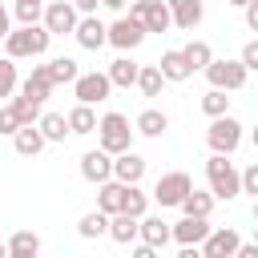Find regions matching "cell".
I'll return each mask as SVG.
<instances>
[{
    "label": "cell",
    "instance_id": "cell-5",
    "mask_svg": "<svg viewBox=\"0 0 258 258\" xmlns=\"http://www.w3.org/2000/svg\"><path fill=\"white\" fill-rule=\"evenodd\" d=\"M194 189V177L185 173V169H169V173H161L157 177V185H153V202L161 206V210H169V206H181V198Z\"/></svg>",
    "mask_w": 258,
    "mask_h": 258
},
{
    "label": "cell",
    "instance_id": "cell-6",
    "mask_svg": "<svg viewBox=\"0 0 258 258\" xmlns=\"http://www.w3.org/2000/svg\"><path fill=\"white\" fill-rule=\"evenodd\" d=\"M202 73H206L210 89H222V93H238V89L246 85V77H250V73H246L238 60H230V56H226V60H218V56H214Z\"/></svg>",
    "mask_w": 258,
    "mask_h": 258
},
{
    "label": "cell",
    "instance_id": "cell-24",
    "mask_svg": "<svg viewBox=\"0 0 258 258\" xmlns=\"http://www.w3.org/2000/svg\"><path fill=\"white\" fill-rule=\"evenodd\" d=\"M177 210H181V218H210L214 214V198H210V189H189Z\"/></svg>",
    "mask_w": 258,
    "mask_h": 258
},
{
    "label": "cell",
    "instance_id": "cell-19",
    "mask_svg": "<svg viewBox=\"0 0 258 258\" xmlns=\"http://www.w3.org/2000/svg\"><path fill=\"white\" fill-rule=\"evenodd\" d=\"M64 125H69L73 137H89V133H97V113H93V105H73V109L64 113Z\"/></svg>",
    "mask_w": 258,
    "mask_h": 258
},
{
    "label": "cell",
    "instance_id": "cell-16",
    "mask_svg": "<svg viewBox=\"0 0 258 258\" xmlns=\"http://www.w3.org/2000/svg\"><path fill=\"white\" fill-rule=\"evenodd\" d=\"M20 97H28V101H36V105H44L48 97H52V81H48V64H32V73L20 81Z\"/></svg>",
    "mask_w": 258,
    "mask_h": 258
},
{
    "label": "cell",
    "instance_id": "cell-29",
    "mask_svg": "<svg viewBox=\"0 0 258 258\" xmlns=\"http://www.w3.org/2000/svg\"><path fill=\"white\" fill-rule=\"evenodd\" d=\"M77 77H81V69H77L73 56H56V60H48V81H52V89H56V85H73Z\"/></svg>",
    "mask_w": 258,
    "mask_h": 258
},
{
    "label": "cell",
    "instance_id": "cell-41",
    "mask_svg": "<svg viewBox=\"0 0 258 258\" xmlns=\"http://www.w3.org/2000/svg\"><path fill=\"white\" fill-rule=\"evenodd\" d=\"M69 4L77 16H97V8H101V0H69Z\"/></svg>",
    "mask_w": 258,
    "mask_h": 258
},
{
    "label": "cell",
    "instance_id": "cell-21",
    "mask_svg": "<svg viewBox=\"0 0 258 258\" xmlns=\"http://www.w3.org/2000/svg\"><path fill=\"white\" fill-rule=\"evenodd\" d=\"M44 145H48V141L40 137V129H36V125H20V129L12 133V149H16L20 157H36Z\"/></svg>",
    "mask_w": 258,
    "mask_h": 258
},
{
    "label": "cell",
    "instance_id": "cell-32",
    "mask_svg": "<svg viewBox=\"0 0 258 258\" xmlns=\"http://www.w3.org/2000/svg\"><path fill=\"white\" fill-rule=\"evenodd\" d=\"M36 129H40V137H44V141H64V137H69V125H64V113H40V121H36Z\"/></svg>",
    "mask_w": 258,
    "mask_h": 258
},
{
    "label": "cell",
    "instance_id": "cell-37",
    "mask_svg": "<svg viewBox=\"0 0 258 258\" xmlns=\"http://www.w3.org/2000/svg\"><path fill=\"white\" fill-rule=\"evenodd\" d=\"M20 89V77H16V60L0 56V97H12Z\"/></svg>",
    "mask_w": 258,
    "mask_h": 258
},
{
    "label": "cell",
    "instance_id": "cell-17",
    "mask_svg": "<svg viewBox=\"0 0 258 258\" xmlns=\"http://www.w3.org/2000/svg\"><path fill=\"white\" fill-rule=\"evenodd\" d=\"M137 242H145V246H153V250H165V242H169V222L157 218V214L137 218Z\"/></svg>",
    "mask_w": 258,
    "mask_h": 258
},
{
    "label": "cell",
    "instance_id": "cell-35",
    "mask_svg": "<svg viewBox=\"0 0 258 258\" xmlns=\"http://www.w3.org/2000/svg\"><path fill=\"white\" fill-rule=\"evenodd\" d=\"M40 12H44V0H12V16L20 20V28L40 24Z\"/></svg>",
    "mask_w": 258,
    "mask_h": 258
},
{
    "label": "cell",
    "instance_id": "cell-27",
    "mask_svg": "<svg viewBox=\"0 0 258 258\" xmlns=\"http://www.w3.org/2000/svg\"><path fill=\"white\" fill-rule=\"evenodd\" d=\"M177 52H181V60L189 64V73H202V69L214 60V48H210L206 40H189V44H185V48H177Z\"/></svg>",
    "mask_w": 258,
    "mask_h": 258
},
{
    "label": "cell",
    "instance_id": "cell-26",
    "mask_svg": "<svg viewBox=\"0 0 258 258\" xmlns=\"http://www.w3.org/2000/svg\"><path fill=\"white\" fill-rule=\"evenodd\" d=\"M137 69H141L137 60H129V56H117V60L105 69V77H109V85H113V89H129V85L137 81Z\"/></svg>",
    "mask_w": 258,
    "mask_h": 258
},
{
    "label": "cell",
    "instance_id": "cell-2",
    "mask_svg": "<svg viewBox=\"0 0 258 258\" xmlns=\"http://www.w3.org/2000/svg\"><path fill=\"white\" fill-rule=\"evenodd\" d=\"M52 44V36L44 32V24H28V28H12L4 36V56L8 60H24V56H44Z\"/></svg>",
    "mask_w": 258,
    "mask_h": 258
},
{
    "label": "cell",
    "instance_id": "cell-46",
    "mask_svg": "<svg viewBox=\"0 0 258 258\" xmlns=\"http://www.w3.org/2000/svg\"><path fill=\"white\" fill-rule=\"evenodd\" d=\"M125 4H129V0H101V8H109V12H117V16H125Z\"/></svg>",
    "mask_w": 258,
    "mask_h": 258
},
{
    "label": "cell",
    "instance_id": "cell-14",
    "mask_svg": "<svg viewBox=\"0 0 258 258\" xmlns=\"http://www.w3.org/2000/svg\"><path fill=\"white\" fill-rule=\"evenodd\" d=\"M81 177L93 181V185L109 181V177H113V157H109L105 149H85V153H81Z\"/></svg>",
    "mask_w": 258,
    "mask_h": 258
},
{
    "label": "cell",
    "instance_id": "cell-33",
    "mask_svg": "<svg viewBox=\"0 0 258 258\" xmlns=\"http://www.w3.org/2000/svg\"><path fill=\"white\" fill-rule=\"evenodd\" d=\"M4 246H8V254H40V234L36 230H16Z\"/></svg>",
    "mask_w": 258,
    "mask_h": 258
},
{
    "label": "cell",
    "instance_id": "cell-11",
    "mask_svg": "<svg viewBox=\"0 0 258 258\" xmlns=\"http://www.w3.org/2000/svg\"><path fill=\"white\" fill-rule=\"evenodd\" d=\"M238 246H242V234H238L234 226H218V230L206 234V242L198 246V254H202V258H234Z\"/></svg>",
    "mask_w": 258,
    "mask_h": 258
},
{
    "label": "cell",
    "instance_id": "cell-12",
    "mask_svg": "<svg viewBox=\"0 0 258 258\" xmlns=\"http://www.w3.org/2000/svg\"><path fill=\"white\" fill-rule=\"evenodd\" d=\"M210 218H181V222H169V238L177 246H202L206 234H210Z\"/></svg>",
    "mask_w": 258,
    "mask_h": 258
},
{
    "label": "cell",
    "instance_id": "cell-39",
    "mask_svg": "<svg viewBox=\"0 0 258 258\" xmlns=\"http://www.w3.org/2000/svg\"><path fill=\"white\" fill-rule=\"evenodd\" d=\"M238 64H242L246 73H254V69H258V40H246V44H242V56H238Z\"/></svg>",
    "mask_w": 258,
    "mask_h": 258
},
{
    "label": "cell",
    "instance_id": "cell-47",
    "mask_svg": "<svg viewBox=\"0 0 258 258\" xmlns=\"http://www.w3.org/2000/svg\"><path fill=\"white\" fill-rule=\"evenodd\" d=\"M177 258H202V254H198V246H181V250H177Z\"/></svg>",
    "mask_w": 258,
    "mask_h": 258
},
{
    "label": "cell",
    "instance_id": "cell-25",
    "mask_svg": "<svg viewBox=\"0 0 258 258\" xmlns=\"http://www.w3.org/2000/svg\"><path fill=\"white\" fill-rule=\"evenodd\" d=\"M105 238H113L117 246H133V242H137V218H129V214H113Z\"/></svg>",
    "mask_w": 258,
    "mask_h": 258
},
{
    "label": "cell",
    "instance_id": "cell-48",
    "mask_svg": "<svg viewBox=\"0 0 258 258\" xmlns=\"http://www.w3.org/2000/svg\"><path fill=\"white\" fill-rule=\"evenodd\" d=\"M226 4H230V8H246L250 0H226Z\"/></svg>",
    "mask_w": 258,
    "mask_h": 258
},
{
    "label": "cell",
    "instance_id": "cell-38",
    "mask_svg": "<svg viewBox=\"0 0 258 258\" xmlns=\"http://www.w3.org/2000/svg\"><path fill=\"white\" fill-rule=\"evenodd\" d=\"M238 189H242V194H258V165L238 169Z\"/></svg>",
    "mask_w": 258,
    "mask_h": 258
},
{
    "label": "cell",
    "instance_id": "cell-1",
    "mask_svg": "<svg viewBox=\"0 0 258 258\" xmlns=\"http://www.w3.org/2000/svg\"><path fill=\"white\" fill-rule=\"evenodd\" d=\"M133 125H129V117L125 113H105V117H97V149H105L109 157H117V153H129L133 149Z\"/></svg>",
    "mask_w": 258,
    "mask_h": 258
},
{
    "label": "cell",
    "instance_id": "cell-49",
    "mask_svg": "<svg viewBox=\"0 0 258 258\" xmlns=\"http://www.w3.org/2000/svg\"><path fill=\"white\" fill-rule=\"evenodd\" d=\"M8 258H40V254H8Z\"/></svg>",
    "mask_w": 258,
    "mask_h": 258
},
{
    "label": "cell",
    "instance_id": "cell-40",
    "mask_svg": "<svg viewBox=\"0 0 258 258\" xmlns=\"http://www.w3.org/2000/svg\"><path fill=\"white\" fill-rule=\"evenodd\" d=\"M16 129H20V121H16V109H12V105H0V133H4V137H12Z\"/></svg>",
    "mask_w": 258,
    "mask_h": 258
},
{
    "label": "cell",
    "instance_id": "cell-13",
    "mask_svg": "<svg viewBox=\"0 0 258 258\" xmlns=\"http://www.w3.org/2000/svg\"><path fill=\"white\" fill-rule=\"evenodd\" d=\"M165 8H169L173 28H181V32H194L202 24V16H206V4L202 0H165Z\"/></svg>",
    "mask_w": 258,
    "mask_h": 258
},
{
    "label": "cell",
    "instance_id": "cell-9",
    "mask_svg": "<svg viewBox=\"0 0 258 258\" xmlns=\"http://www.w3.org/2000/svg\"><path fill=\"white\" fill-rule=\"evenodd\" d=\"M141 40H145V28H141L133 16H117L113 24H105V44L121 48V56H125V52H133Z\"/></svg>",
    "mask_w": 258,
    "mask_h": 258
},
{
    "label": "cell",
    "instance_id": "cell-15",
    "mask_svg": "<svg viewBox=\"0 0 258 258\" xmlns=\"http://www.w3.org/2000/svg\"><path fill=\"white\" fill-rule=\"evenodd\" d=\"M141 177H145V157H141L137 149L113 157V181H121V185H141Z\"/></svg>",
    "mask_w": 258,
    "mask_h": 258
},
{
    "label": "cell",
    "instance_id": "cell-18",
    "mask_svg": "<svg viewBox=\"0 0 258 258\" xmlns=\"http://www.w3.org/2000/svg\"><path fill=\"white\" fill-rule=\"evenodd\" d=\"M73 36H77V44H81V48H89V52L105 48V24H101L97 16H81V20H77V28H73Z\"/></svg>",
    "mask_w": 258,
    "mask_h": 258
},
{
    "label": "cell",
    "instance_id": "cell-10",
    "mask_svg": "<svg viewBox=\"0 0 258 258\" xmlns=\"http://www.w3.org/2000/svg\"><path fill=\"white\" fill-rule=\"evenodd\" d=\"M109 93H113V85H109V77L105 73H81L77 81H73V97H77V105H101V101H109Z\"/></svg>",
    "mask_w": 258,
    "mask_h": 258
},
{
    "label": "cell",
    "instance_id": "cell-43",
    "mask_svg": "<svg viewBox=\"0 0 258 258\" xmlns=\"http://www.w3.org/2000/svg\"><path fill=\"white\" fill-rule=\"evenodd\" d=\"M242 12H246V28H250V32H258V0H250Z\"/></svg>",
    "mask_w": 258,
    "mask_h": 258
},
{
    "label": "cell",
    "instance_id": "cell-28",
    "mask_svg": "<svg viewBox=\"0 0 258 258\" xmlns=\"http://www.w3.org/2000/svg\"><path fill=\"white\" fill-rule=\"evenodd\" d=\"M105 230H109V218H105L101 210H89V214H81V218H77V234H81L85 242L105 238Z\"/></svg>",
    "mask_w": 258,
    "mask_h": 258
},
{
    "label": "cell",
    "instance_id": "cell-30",
    "mask_svg": "<svg viewBox=\"0 0 258 258\" xmlns=\"http://www.w3.org/2000/svg\"><path fill=\"white\" fill-rule=\"evenodd\" d=\"M133 85L141 89V97H161V89H165V77L157 73V64H141Z\"/></svg>",
    "mask_w": 258,
    "mask_h": 258
},
{
    "label": "cell",
    "instance_id": "cell-34",
    "mask_svg": "<svg viewBox=\"0 0 258 258\" xmlns=\"http://www.w3.org/2000/svg\"><path fill=\"white\" fill-rule=\"evenodd\" d=\"M202 113H206L210 121H214V117H226V113H230V97H226L222 89H206V93H202Z\"/></svg>",
    "mask_w": 258,
    "mask_h": 258
},
{
    "label": "cell",
    "instance_id": "cell-8",
    "mask_svg": "<svg viewBox=\"0 0 258 258\" xmlns=\"http://www.w3.org/2000/svg\"><path fill=\"white\" fill-rule=\"evenodd\" d=\"M77 20H81V16L73 12V4H69V0H44L40 24H44V32H48V36H73Z\"/></svg>",
    "mask_w": 258,
    "mask_h": 258
},
{
    "label": "cell",
    "instance_id": "cell-22",
    "mask_svg": "<svg viewBox=\"0 0 258 258\" xmlns=\"http://www.w3.org/2000/svg\"><path fill=\"white\" fill-rule=\"evenodd\" d=\"M121 198H125V185L121 181H101L97 185V210L105 214V218H113V214H121Z\"/></svg>",
    "mask_w": 258,
    "mask_h": 258
},
{
    "label": "cell",
    "instance_id": "cell-50",
    "mask_svg": "<svg viewBox=\"0 0 258 258\" xmlns=\"http://www.w3.org/2000/svg\"><path fill=\"white\" fill-rule=\"evenodd\" d=\"M0 258H8V246H4V242H0Z\"/></svg>",
    "mask_w": 258,
    "mask_h": 258
},
{
    "label": "cell",
    "instance_id": "cell-31",
    "mask_svg": "<svg viewBox=\"0 0 258 258\" xmlns=\"http://www.w3.org/2000/svg\"><path fill=\"white\" fill-rule=\"evenodd\" d=\"M121 214H129V218H145V214H149V194H145L141 185H125Z\"/></svg>",
    "mask_w": 258,
    "mask_h": 258
},
{
    "label": "cell",
    "instance_id": "cell-3",
    "mask_svg": "<svg viewBox=\"0 0 258 258\" xmlns=\"http://www.w3.org/2000/svg\"><path fill=\"white\" fill-rule=\"evenodd\" d=\"M206 185H210V198L214 202H234L242 194L238 189V165L230 157L210 153V161H206Z\"/></svg>",
    "mask_w": 258,
    "mask_h": 258
},
{
    "label": "cell",
    "instance_id": "cell-42",
    "mask_svg": "<svg viewBox=\"0 0 258 258\" xmlns=\"http://www.w3.org/2000/svg\"><path fill=\"white\" fill-rule=\"evenodd\" d=\"M129 258H161V250H153V246H145V242H133V246H129Z\"/></svg>",
    "mask_w": 258,
    "mask_h": 258
},
{
    "label": "cell",
    "instance_id": "cell-20",
    "mask_svg": "<svg viewBox=\"0 0 258 258\" xmlns=\"http://www.w3.org/2000/svg\"><path fill=\"white\" fill-rule=\"evenodd\" d=\"M165 129H169V117L161 109H141L133 117V133H141V137H161Z\"/></svg>",
    "mask_w": 258,
    "mask_h": 258
},
{
    "label": "cell",
    "instance_id": "cell-45",
    "mask_svg": "<svg viewBox=\"0 0 258 258\" xmlns=\"http://www.w3.org/2000/svg\"><path fill=\"white\" fill-rule=\"evenodd\" d=\"M234 258H258V246H254V242H242V246L234 250Z\"/></svg>",
    "mask_w": 258,
    "mask_h": 258
},
{
    "label": "cell",
    "instance_id": "cell-44",
    "mask_svg": "<svg viewBox=\"0 0 258 258\" xmlns=\"http://www.w3.org/2000/svg\"><path fill=\"white\" fill-rule=\"evenodd\" d=\"M8 32H12V12H8V8L0 4V40H4Z\"/></svg>",
    "mask_w": 258,
    "mask_h": 258
},
{
    "label": "cell",
    "instance_id": "cell-7",
    "mask_svg": "<svg viewBox=\"0 0 258 258\" xmlns=\"http://www.w3.org/2000/svg\"><path fill=\"white\" fill-rule=\"evenodd\" d=\"M125 16H133V20H137L145 32H169V28H173L165 0H133Z\"/></svg>",
    "mask_w": 258,
    "mask_h": 258
},
{
    "label": "cell",
    "instance_id": "cell-4",
    "mask_svg": "<svg viewBox=\"0 0 258 258\" xmlns=\"http://www.w3.org/2000/svg\"><path fill=\"white\" fill-rule=\"evenodd\" d=\"M242 121L238 117H214L210 121V129H206V145H210V153H218V157H230V153H238V145H242Z\"/></svg>",
    "mask_w": 258,
    "mask_h": 258
},
{
    "label": "cell",
    "instance_id": "cell-23",
    "mask_svg": "<svg viewBox=\"0 0 258 258\" xmlns=\"http://www.w3.org/2000/svg\"><path fill=\"white\" fill-rule=\"evenodd\" d=\"M157 73L165 77V85H169V81H189V77H194V73H189V64L181 60V52H177V48H165V52H161Z\"/></svg>",
    "mask_w": 258,
    "mask_h": 258
},
{
    "label": "cell",
    "instance_id": "cell-36",
    "mask_svg": "<svg viewBox=\"0 0 258 258\" xmlns=\"http://www.w3.org/2000/svg\"><path fill=\"white\" fill-rule=\"evenodd\" d=\"M8 105L16 109V121H20V125H36V121H40V105H36V101H28V97H12Z\"/></svg>",
    "mask_w": 258,
    "mask_h": 258
}]
</instances>
